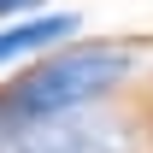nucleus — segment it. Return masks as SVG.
Here are the masks:
<instances>
[{"label": "nucleus", "mask_w": 153, "mask_h": 153, "mask_svg": "<svg viewBox=\"0 0 153 153\" xmlns=\"http://www.w3.org/2000/svg\"><path fill=\"white\" fill-rule=\"evenodd\" d=\"M130 71H135V53L118 47V41L41 53L24 76H12L0 88V124H30V118H59V112L100 106Z\"/></svg>", "instance_id": "nucleus-1"}, {"label": "nucleus", "mask_w": 153, "mask_h": 153, "mask_svg": "<svg viewBox=\"0 0 153 153\" xmlns=\"http://www.w3.org/2000/svg\"><path fill=\"white\" fill-rule=\"evenodd\" d=\"M41 0H0V18H30Z\"/></svg>", "instance_id": "nucleus-4"}, {"label": "nucleus", "mask_w": 153, "mask_h": 153, "mask_svg": "<svg viewBox=\"0 0 153 153\" xmlns=\"http://www.w3.org/2000/svg\"><path fill=\"white\" fill-rule=\"evenodd\" d=\"M130 147H135V130L94 106L30 118V124H0V153H130Z\"/></svg>", "instance_id": "nucleus-2"}, {"label": "nucleus", "mask_w": 153, "mask_h": 153, "mask_svg": "<svg viewBox=\"0 0 153 153\" xmlns=\"http://www.w3.org/2000/svg\"><path fill=\"white\" fill-rule=\"evenodd\" d=\"M76 36V12H30V18L0 24V71L18 65V59H41L47 47Z\"/></svg>", "instance_id": "nucleus-3"}]
</instances>
